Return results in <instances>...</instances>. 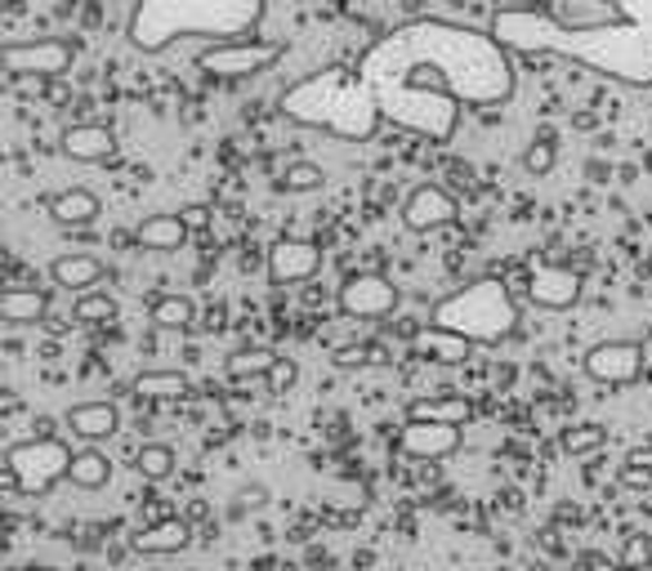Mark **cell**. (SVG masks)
Masks as SVG:
<instances>
[{
  "instance_id": "obj_1",
  "label": "cell",
  "mask_w": 652,
  "mask_h": 571,
  "mask_svg": "<svg viewBox=\"0 0 652 571\" xmlns=\"http://www.w3.org/2000/svg\"><path fill=\"white\" fill-rule=\"evenodd\" d=\"M385 126L452 143L461 108H501L514 99V54L483 28L452 19H412L385 32L358 63Z\"/></svg>"
},
{
  "instance_id": "obj_2",
  "label": "cell",
  "mask_w": 652,
  "mask_h": 571,
  "mask_svg": "<svg viewBox=\"0 0 652 571\" xmlns=\"http://www.w3.org/2000/svg\"><path fill=\"white\" fill-rule=\"evenodd\" d=\"M510 54L581 63L625 90H652V32L616 23H563L545 10H501L487 28Z\"/></svg>"
},
{
  "instance_id": "obj_3",
  "label": "cell",
  "mask_w": 652,
  "mask_h": 571,
  "mask_svg": "<svg viewBox=\"0 0 652 571\" xmlns=\"http://www.w3.org/2000/svg\"><path fill=\"white\" fill-rule=\"evenodd\" d=\"M264 19V0H135L126 41L139 54H166L179 41H246ZM255 41V37H250Z\"/></svg>"
},
{
  "instance_id": "obj_4",
  "label": "cell",
  "mask_w": 652,
  "mask_h": 571,
  "mask_svg": "<svg viewBox=\"0 0 652 571\" xmlns=\"http://www.w3.org/2000/svg\"><path fill=\"white\" fill-rule=\"evenodd\" d=\"M277 112L290 126L322 130V134L345 139V143H367L385 126V117H381L367 81L358 77V68H326V72H313V77L295 81L277 99Z\"/></svg>"
},
{
  "instance_id": "obj_5",
  "label": "cell",
  "mask_w": 652,
  "mask_h": 571,
  "mask_svg": "<svg viewBox=\"0 0 652 571\" xmlns=\"http://www.w3.org/2000/svg\"><path fill=\"white\" fill-rule=\"evenodd\" d=\"M429 327L438 331H452L461 335L465 344H501L514 335L518 327V304L510 295V286L501 277H478L461 291L443 295L434 309H429Z\"/></svg>"
},
{
  "instance_id": "obj_6",
  "label": "cell",
  "mask_w": 652,
  "mask_h": 571,
  "mask_svg": "<svg viewBox=\"0 0 652 571\" xmlns=\"http://www.w3.org/2000/svg\"><path fill=\"white\" fill-rule=\"evenodd\" d=\"M72 460H77V451H72L68 442L41 433V438L14 442V447L6 451V478H10L23 495H46V491H55L59 482H68Z\"/></svg>"
},
{
  "instance_id": "obj_7",
  "label": "cell",
  "mask_w": 652,
  "mask_h": 571,
  "mask_svg": "<svg viewBox=\"0 0 652 571\" xmlns=\"http://www.w3.org/2000/svg\"><path fill=\"white\" fill-rule=\"evenodd\" d=\"M72 59H77V46L63 41V37H32V41H10L0 50V63L14 81H63L72 72Z\"/></svg>"
},
{
  "instance_id": "obj_8",
  "label": "cell",
  "mask_w": 652,
  "mask_h": 571,
  "mask_svg": "<svg viewBox=\"0 0 652 571\" xmlns=\"http://www.w3.org/2000/svg\"><path fill=\"white\" fill-rule=\"evenodd\" d=\"M277 59H281L277 41H228V46H206L197 54V68L219 81H246V77H264L268 68H277Z\"/></svg>"
},
{
  "instance_id": "obj_9",
  "label": "cell",
  "mask_w": 652,
  "mask_h": 571,
  "mask_svg": "<svg viewBox=\"0 0 652 571\" xmlns=\"http://www.w3.org/2000/svg\"><path fill=\"white\" fill-rule=\"evenodd\" d=\"M403 304V291L385 277V272H349L336 291V309L354 322H376L389 318Z\"/></svg>"
},
{
  "instance_id": "obj_10",
  "label": "cell",
  "mask_w": 652,
  "mask_h": 571,
  "mask_svg": "<svg viewBox=\"0 0 652 571\" xmlns=\"http://www.w3.org/2000/svg\"><path fill=\"white\" fill-rule=\"evenodd\" d=\"M581 371H585L594 384H607V389L634 384V380L643 375V344H639V340H603V344L585 349Z\"/></svg>"
},
{
  "instance_id": "obj_11",
  "label": "cell",
  "mask_w": 652,
  "mask_h": 571,
  "mask_svg": "<svg viewBox=\"0 0 652 571\" xmlns=\"http://www.w3.org/2000/svg\"><path fill=\"white\" fill-rule=\"evenodd\" d=\"M456 219H461V201H456L447 188H438V183H421V188H412L407 201H403V228H407V232L429 237V232L452 228Z\"/></svg>"
},
{
  "instance_id": "obj_12",
  "label": "cell",
  "mask_w": 652,
  "mask_h": 571,
  "mask_svg": "<svg viewBox=\"0 0 652 571\" xmlns=\"http://www.w3.org/2000/svg\"><path fill=\"white\" fill-rule=\"evenodd\" d=\"M317 272H322V246L317 241L281 237L268 250V281L273 286H299V281H313Z\"/></svg>"
},
{
  "instance_id": "obj_13",
  "label": "cell",
  "mask_w": 652,
  "mask_h": 571,
  "mask_svg": "<svg viewBox=\"0 0 652 571\" xmlns=\"http://www.w3.org/2000/svg\"><path fill=\"white\" fill-rule=\"evenodd\" d=\"M527 300L536 309H550V313H563L581 300V272L572 268H559V263H545V268H532L527 272Z\"/></svg>"
},
{
  "instance_id": "obj_14",
  "label": "cell",
  "mask_w": 652,
  "mask_h": 571,
  "mask_svg": "<svg viewBox=\"0 0 652 571\" xmlns=\"http://www.w3.org/2000/svg\"><path fill=\"white\" fill-rule=\"evenodd\" d=\"M398 447L412 460H447L461 451V424H429V420H407L398 429Z\"/></svg>"
},
{
  "instance_id": "obj_15",
  "label": "cell",
  "mask_w": 652,
  "mask_h": 571,
  "mask_svg": "<svg viewBox=\"0 0 652 571\" xmlns=\"http://www.w3.org/2000/svg\"><path fill=\"white\" fill-rule=\"evenodd\" d=\"M59 152H63L68 161H77V166H99V161H108V157L117 152V139H112L108 126L81 121V126H68V130L59 134Z\"/></svg>"
},
{
  "instance_id": "obj_16",
  "label": "cell",
  "mask_w": 652,
  "mask_h": 571,
  "mask_svg": "<svg viewBox=\"0 0 652 571\" xmlns=\"http://www.w3.org/2000/svg\"><path fill=\"white\" fill-rule=\"evenodd\" d=\"M63 424L72 429L77 442L99 447L121 429V411H117V402H77L63 411Z\"/></svg>"
},
{
  "instance_id": "obj_17",
  "label": "cell",
  "mask_w": 652,
  "mask_h": 571,
  "mask_svg": "<svg viewBox=\"0 0 652 571\" xmlns=\"http://www.w3.org/2000/svg\"><path fill=\"white\" fill-rule=\"evenodd\" d=\"M103 277H108L103 259H99V254H86V250H68V254H59V259L50 263V281L63 286V291H77V295L99 291Z\"/></svg>"
},
{
  "instance_id": "obj_18",
  "label": "cell",
  "mask_w": 652,
  "mask_h": 571,
  "mask_svg": "<svg viewBox=\"0 0 652 571\" xmlns=\"http://www.w3.org/2000/svg\"><path fill=\"white\" fill-rule=\"evenodd\" d=\"M46 214H50L59 228H90V223L103 214V201H99L90 188H68V192L46 197Z\"/></svg>"
},
{
  "instance_id": "obj_19",
  "label": "cell",
  "mask_w": 652,
  "mask_h": 571,
  "mask_svg": "<svg viewBox=\"0 0 652 571\" xmlns=\"http://www.w3.org/2000/svg\"><path fill=\"white\" fill-rule=\"evenodd\" d=\"M50 291L46 286H10L0 295V318L10 327H37V322H50Z\"/></svg>"
},
{
  "instance_id": "obj_20",
  "label": "cell",
  "mask_w": 652,
  "mask_h": 571,
  "mask_svg": "<svg viewBox=\"0 0 652 571\" xmlns=\"http://www.w3.org/2000/svg\"><path fill=\"white\" fill-rule=\"evenodd\" d=\"M188 540H192V527L184 518H161V522L144 527L139 535H130V549L135 553H148V558H161V553L188 549Z\"/></svg>"
},
{
  "instance_id": "obj_21",
  "label": "cell",
  "mask_w": 652,
  "mask_h": 571,
  "mask_svg": "<svg viewBox=\"0 0 652 571\" xmlns=\"http://www.w3.org/2000/svg\"><path fill=\"white\" fill-rule=\"evenodd\" d=\"M188 237H192V232H188L184 214H148V219L135 228V241H139L144 250H152V254H170V250H179Z\"/></svg>"
},
{
  "instance_id": "obj_22",
  "label": "cell",
  "mask_w": 652,
  "mask_h": 571,
  "mask_svg": "<svg viewBox=\"0 0 652 571\" xmlns=\"http://www.w3.org/2000/svg\"><path fill=\"white\" fill-rule=\"evenodd\" d=\"M470 349H474V344H465L461 335L438 331V327H425V331L412 340V353H416V358H425V362H443V367L465 362V358H470Z\"/></svg>"
},
{
  "instance_id": "obj_23",
  "label": "cell",
  "mask_w": 652,
  "mask_h": 571,
  "mask_svg": "<svg viewBox=\"0 0 652 571\" xmlns=\"http://www.w3.org/2000/svg\"><path fill=\"white\" fill-rule=\"evenodd\" d=\"M474 407L465 398H412L407 420H429V424H465Z\"/></svg>"
},
{
  "instance_id": "obj_24",
  "label": "cell",
  "mask_w": 652,
  "mask_h": 571,
  "mask_svg": "<svg viewBox=\"0 0 652 571\" xmlns=\"http://www.w3.org/2000/svg\"><path fill=\"white\" fill-rule=\"evenodd\" d=\"M148 318H152V327L157 331H192V322H197V304L188 300V295H157L152 300V309H148Z\"/></svg>"
},
{
  "instance_id": "obj_25",
  "label": "cell",
  "mask_w": 652,
  "mask_h": 571,
  "mask_svg": "<svg viewBox=\"0 0 652 571\" xmlns=\"http://www.w3.org/2000/svg\"><path fill=\"white\" fill-rule=\"evenodd\" d=\"M68 482H72V487H81V491H99V487H108V482H112V460H108L99 447H81V451H77V460H72Z\"/></svg>"
},
{
  "instance_id": "obj_26",
  "label": "cell",
  "mask_w": 652,
  "mask_h": 571,
  "mask_svg": "<svg viewBox=\"0 0 652 571\" xmlns=\"http://www.w3.org/2000/svg\"><path fill=\"white\" fill-rule=\"evenodd\" d=\"M188 389H192V380L184 371H144V375H135V393L152 398V402H175Z\"/></svg>"
},
{
  "instance_id": "obj_27",
  "label": "cell",
  "mask_w": 652,
  "mask_h": 571,
  "mask_svg": "<svg viewBox=\"0 0 652 571\" xmlns=\"http://www.w3.org/2000/svg\"><path fill=\"white\" fill-rule=\"evenodd\" d=\"M72 318H77V327H112L121 318V304L108 291H86L72 300Z\"/></svg>"
},
{
  "instance_id": "obj_28",
  "label": "cell",
  "mask_w": 652,
  "mask_h": 571,
  "mask_svg": "<svg viewBox=\"0 0 652 571\" xmlns=\"http://www.w3.org/2000/svg\"><path fill=\"white\" fill-rule=\"evenodd\" d=\"M175 464H179V455H175V447H166V442H144L139 455H135V473H139L144 482H166V478L175 473Z\"/></svg>"
},
{
  "instance_id": "obj_29",
  "label": "cell",
  "mask_w": 652,
  "mask_h": 571,
  "mask_svg": "<svg viewBox=\"0 0 652 571\" xmlns=\"http://www.w3.org/2000/svg\"><path fill=\"white\" fill-rule=\"evenodd\" d=\"M326 183V170L317 166V161H290L281 174H277V192H286V197H304V192H317Z\"/></svg>"
},
{
  "instance_id": "obj_30",
  "label": "cell",
  "mask_w": 652,
  "mask_h": 571,
  "mask_svg": "<svg viewBox=\"0 0 652 571\" xmlns=\"http://www.w3.org/2000/svg\"><path fill=\"white\" fill-rule=\"evenodd\" d=\"M273 362H277L273 349H237V353L224 362V371H228V380H268Z\"/></svg>"
},
{
  "instance_id": "obj_31",
  "label": "cell",
  "mask_w": 652,
  "mask_h": 571,
  "mask_svg": "<svg viewBox=\"0 0 652 571\" xmlns=\"http://www.w3.org/2000/svg\"><path fill=\"white\" fill-rule=\"evenodd\" d=\"M607 442V429L603 424H576V429H567L563 438H559V447H563V455H594L599 447Z\"/></svg>"
},
{
  "instance_id": "obj_32",
  "label": "cell",
  "mask_w": 652,
  "mask_h": 571,
  "mask_svg": "<svg viewBox=\"0 0 652 571\" xmlns=\"http://www.w3.org/2000/svg\"><path fill=\"white\" fill-rule=\"evenodd\" d=\"M518 166H523V174H527V179H545V174L554 170V143H545V139L527 143V148H523V157H518Z\"/></svg>"
},
{
  "instance_id": "obj_33",
  "label": "cell",
  "mask_w": 652,
  "mask_h": 571,
  "mask_svg": "<svg viewBox=\"0 0 652 571\" xmlns=\"http://www.w3.org/2000/svg\"><path fill=\"white\" fill-rule=\"evenodd\" d=\"M616 567L621 571H648L652 567V535H625Z\"/></svg>"
},
{
  "instance_id": "obj_34",
  "label": "cell",
  "mask_w": 652,
  "mask_h": 571,
  "mask_svg": "<svg viewBox=\"0 0 652 571\" xmlns=\"http://www.w3.org/2000/svg\"><path fill=\"white\" fill-rule=\"evenodd\" d=\"M295 380H299V367H295V358H277V362H273V371H268V380H264V384H268V393H273V398H277V393H286V389H290V384H295Z\"/></svg>"
},
{
  "instance_id": "obj_35",
  "label": "cell",
  "mask_w": 652,
  "mask_h": 571,
  "mask_svg": "<svg viewBox=\"0 0 652 571\" xmlns=\"http://www.w3.org/2000/svg\"><path fill=\"white\" fill-rule=\"evenodd\" d=\"M616 10H621V19H625V23H634V28L652 32V0H616Z\"/></svg>"
},
{
  "instance_id": "obj_36",
  "label": "cell",
  "mask_w": 652,
  "mask_h": 571,
  "mask_svg": "<svg viewBox=\"0 0 652 571\" xmlns=\"http://www.w3.org/2000/svg\"><path fill=\"white\" fill-rule=\"evenodd\" d=\"M264 504H268V487H264V482H250V487L237 491V509H241V513H255V509H264Z\"/></svg>"
},
{
  "instance_id": "obj_37",
  "label": "cell",
  "mask_w": 652,
  "mask_h": 571,
  "mask_svg": "<svg viewBox=\"0 0 652 571\" xmlns=\"http://www.w3.org/2000/svg\"><path fill=\"white\" fill-rule=\"evenodd\" d=\"M179 214H184V223H188V232H201V228L210 223V210H206V206H184Z\"/></svg>"
},
{
  "instance_id": "obj_38",
  "label": "cell",
  "mask_w": 652,
  "mask_h": 571,
  "mask_svg": "<svg viewBox=\"0 0 652 571\" xmlns=\"http://www.w3.org/2000/svg\"><path fill=\"white\" fill-rule=\"evenodd\" d=\"M367 362V349H358V344H349V349H336V367L340 371H349V367H363Z\"/></svg>"
},
{
  "instance_id": "obj_39",
  "label": "cell",
  "mask_w": 652,
  "mask_h": 571,
  "mask_svg": "<svg viewBox=\"0 0 652 571\" xmlns=\"http://www.w3.org/2000/svg\"><path fill=\"white\" fill-rule=\"evenodd\" d=\"M621 482L625 487H652V473L648 469H634V464H621Z\"/></svg>"
},
{
  "instance_id": "obj_40",
  "label": "cell",
  "mask_w": 652,
  "mask_h": 571,
  "mask_svg": "<svg viewBox=\"0 0 652 571\" xmlns=\"http://www.w3.org/2000/svg\"><path fill=\"white\" fill-rule=\"evenodd\" d=\"M625 464H634V469H648V473H652V447H634V451L625 455Z\"/></svg>"
},
{
  "instance_id": "obj_41",
  "label": "cell",
  "mask_w": 652,
  "mask_h": 571,
  "mask_svg": "<svg viewBox=\"0 0 652 571\" xmlns=\"http://www.w3.org/2000/svg\"><path fill=\"white\" fill-rule=\"evenodd\" d=\"M46 99H50V103H68L72 94H68V86H63V81H50V90H46Z\"/></svg>"
},
{
  "instance_id": "obj_42",
  "label": "cell",
  "mask_w": 652,
  "mask_h": 571,
  "mask_svg": "<svg viewBox=\"0 0 652 571\" xmlns=\"http://www.w3.org/2000/svg\"><path fill=\"white\" fill-rule=\"evenodd\" d=\"M585 567H590V571H612V562H603L599 553H590V558H585Z\"/></svg>"
},
{
  "instance_id": "obj_43",
  "label": "cell",
  "mask_w": 652,
  "mask_h": 571,
  "mask_svg": "<svg viewBox=\"0 0 652 571\" xmlns=\"http://www.w3.org/2000/svg\"><path fill=\"white\" fill-rule=\"evenodd\" d=\"M14 571H59V567H46V562H32V567H14Z\"/></svg>"
}]
</instances>
